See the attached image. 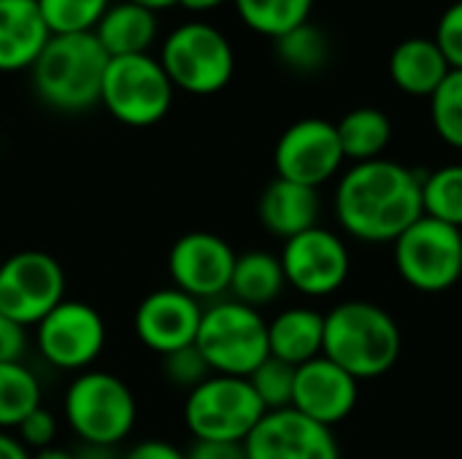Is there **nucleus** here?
I'll use <instances>...</instances> for the list:
<instances>
[{
  "label": "nucleus",
  "instance_id": "obj_36",
  "mask_svg": "<svg viewBox=\"0 0 462 459\" xmlns=\"http://www.w3.org/2000/svg\"><path fill=\"white\" fill-rule=\"evenodd\" d=\"M187 459H246L244 444L230 441H195Z\"/></svg>",
  "mask_w": 462,
  "mask_h": 459
},
{
  "label": "nucleus",
  "instance_id": "obj_8",
  "mask_svg": "<svg viewBox=\"0 0 462 459\" xmlns=\"http://www.w3.org/2000/svg\"><path fill=\"white\" fill-rule=\"evenodd\" d=\"M265 417V406L254 395L249 379L211 373L187 392L184 425L195 441L244 444Z\"/></svg>",
  "mask_w": 462,
  "mask_h": 459
},
{
  "label": "nucleus",
  "instance_id": "obj_23",
  "mask_svg": "<svg viewBox=\"0 0 462 459\" xmlns=\"http://www.w3.org/2000/svg\"><path fill=\"white\" fill-rule=\"evenodd\" d=\"M287 287L282 260L271 252H246L238 254L233 279H230V298L249 306V308H263L271 306L282 298Z\"/></svg>",
  "mask_w": 462,
  "mask_h": 459
},
{
  "label": "nucleus",
  "instance_id": "obj_39",
  "mask_svg": "<svg viewBox=\"0 0 462 459\" xmlns=\"http://www.w3.org/2000/svg\"><path fill=\"white\" fill-rule=\"evenodd\" d=\"M0 459H30V452L22 446V441L14 433L0 430Z\"/></svg>",
  "mask_w": 462,
  "mask_h": 459
},
{
  "label": "nucleus",
  "instance_id": "obj_21",
  "mask_svg": "<svg viewBox=\"0 0 462 459\" xmlns=\"http://www.w3.org/2000/svg\"><path fill=\"white\" fill-rule=\"evenodd\" d=\"M387 70L401 92L430 100V95L441 87V81L449 76L452 68L433 38L414 35L393 49Z\"/></svg>",
  "mask_w": 462,
  "mask_h": 459
},
{
  "label": "nucleus",
  "instance_id": "obj_25",
  "mask_svg": "<svg viewBox=\"0 0 462 459\" xmlns=\"http://www.w3.org/2000/svg\"><path fill=\"white\" fill-rule=\"evenodd\" d=\"M43 400L38 376L24 363H0V430L14 433Z\"/></svg>",
  "mask_w": 462,
  "mask_h": 459
},
{
  "label": "nucleus",
  "instance_id": "obj_7",
  "mask_svg": "<svg viewBox=\"0 0 462 459\" xmlns=\"http://www.w3.org/2000/svg\"><path fill=\"white\" fill-rule=\"evenodd\" d=\"M176 87L162 70L154 54H130L111 57L100 106L125 127H152L168 116L173 108Z\"/></svg>",
  "mask_w": 462,
  "mask_h": 459
},
{
  "label": "nucleus",
  "instance_id": "obj_11",
  "mask_svg": "<svg viewBox=\"0 0 462 459\" xmlns=\"http://www.w3.org/2000/svg\"><path fill=\"white\" fill-rule=\"evenodd\" d=\"M65 271L51 254L16 252L0 262V314L30 330L65 300Z\"/></svg>",
  "mask_w": 462,
  "mask_h": 459
},
{
  "label": "nucleus",
  "instance_id": "obj_2",
  "mask_svg": "<svg viewBox=\"0 0 462 459\" xmlns=\"http://www.w3.org/2000/svg\"><path fill=\"white\" fill-rule=\"evenodd\" d=\"M403 335L387 308L371 300H344L325 314L322 357L357 381L379 379L401 360Z\"/></svg>",
  "mask_w": 462,
  "mask_h": 459
},
{
  "label": "nucleus",
  "instance_id": "obj_30",
  "mask_svg": "<svg viewBox=\"0 0 462 459\" xmlns=\"http://www.w3.org/2000/svg\"><path fill=\"white\" fill-rule=\"evenodd\" d=\"M430 122L447 146L462 151V70H449L441 87L430 95Z\"/></svg>",
  "mask_w": 462,
  "mask_h": 459
},
{
  "label": "nucleus",
  "instance_id": "obj_34",
  "mask_svg": "<svg viewBox=\"0 0 462 459\" xmlns=\"http://www.w3.org/2000/svg\"><path fill=\"white\" fill-rule=\"evenodd\" d=\"M14 436L22 441V446H24L27 452H30V449H35V452L49 449V446H54V438H57V417H54L49 409L38 406V409L14 430Z\"/></svg>",
  "mask_w": 462,
  "mask_h": 459
},
{
  "label": "nucleus",
  "instance_id": "obj_12",
  "mask_svg": "<svg viewBox=\"0 0 462 459\" xmlns=\"http://www.w3.org/2000/svg\"><path fill=\"white\" fill-rule=\"evenodd\" d=\"M279 260L287 287L306 298L336 295L346 284L352 271L346 241L338 233L319 225L284 241Z\"/></svg>",
  "mask_w": 462,
  "mask_h": 459
},
{
  "label": "nucleus",
  "instance_id": "obj_4",
  "mask_svg": "<svg viewBox=\"0 0 462 459\" xmlns=\"http://www.w3.org/2000/svg\"><path fill=\"white\" fill-rule=\"evenodd\" d=\"M62 414L79 444L122 446L135 430L138 403L119 376L89 368L68 384Z\"/></svg>",
  "mask_w": 462,
  "mask_h": 459
},
{
  "label": "nucleus",
  "instance_id": "obj_17",
  "mask_svg": "<svg viewBox=\"0 0 462 459\" xmlns=\"http://www.w3.org/2000/svg\"><path fill=\"white\" fill-rule=\"evenodd\" d=\"M360 400V381L328 357L295 368L292 406L298 414L333 427L349 419Z\"/></svg>",
  "mask_w": 462,
  "mask_h": 459
},
{
  "label": "nucleus",
  "instance_id": "obj_37",
  "mask_svg": "<svg viewBox=\"0 0 462 459\" xmlns=\"http://www.w3.org/2000/svg\"><path fill=\"white\" fill-rule=\"evenodd\" d=\"M122 459H187V452H181L179 446L168 444V441H138L135 446H130Z\"/></svg>",
  "mask_w": 462,
  "mask_h": 459
},
{
  "label": "nucleus",
  "instance_id": "obj_16",
  "mask_svg": "<svg viewBox=\"0 0 462 459\" xmlns=\"http://www.w3.org/2000/svg\"><path fill=\"white\" fill-rule=\"evenodd\" d=\"M200 319H203V303H198L195 298L184 295L176 287H162L149 292L138 303L133 327L138 341L149 352L168 357L195 344Z\"/></svg>",
  "mask_w": 462,
  "mask_h": 459
},
{
  "label": "nucleus",
  "instance_id": "obj_1",
  "mask_svg": "<svg viewBox=\"0 0 462 459\" xmlns=\"http://www.w3.org/2000/svg\"><path fill=\"white\" fill-rule=\"evenodd\" d=\"M422 176L379 157L346 168L336 184V219L360 243H395L422 216Z\"/></svg>",
  "mask_w": 462,
  "mask_h": 459
},
{
  "label": "nucleus",
  "instance_id": "obj_6",
  "mask_svg": "<svg viewBox=\"0 0 462 459\" xmlns=\"http://www.w3.org/2000/svg\"><path fill=\"white\" fill-rule=\"evenodd\" d=\"M171 84L187 95H217L236 73V51L230 38L211 22H181L173 27L157 54Z\"/></svg>",
  "mask_w": 462,
  "mask_h": 459
},
{
  "label": "nucleus",
  "instance_id": "obj_5",
  "mask_svg": "<svg viewBox=\"0 0 462 459\" xmlns=\"http://www.w3.org/2000/svg\"><path fill=\"white\" fill-rule=\"evenodd\" d=\"M195 346L211 373L249 379L271 357L268 322L257 308L222 298L203 308Z\"/></svg>",
  "mask_w": 462,
  "mask_h": 459
},
{
  "label": "nucleus",
  "instance_id": "obj_27",
  "mask_svg": "<svg viewBox=\"0 0 462 459\" xmlns=\"http://www.w3.org/2000/svg\"><path fill=\"white\" fill-rule=\"evenodd\" d=\"M422 214L462 230V165H441L422 176Z\"/></svg>",
  "mask_w": 462,
  "mask_h": 459
},
{
  "label": "nucleus",
  "instance_id": "obj_29",
  "mask_svg": "<svg viewBox=\"0 0 462 459\" xmlns=\"http://www.w3.org/2000/svg\"><path fill=\"white\" fill-rule=\"evenodd\" d=\"M51 35L92 32L111 0H35Z\"/></svg>",
  "mask_w": 462,
  "mask_h": 459
},
{
  "label": "nucleus",
  "instance_id": "obj_14",
  "mask_svg": "<svg viewBox=\"0 0 462 459\" xmlns=\"http://www.w3.org/2000/svg\"><path fill=\"white\" fill-rule=\"evenodd\" d=\"M238 254L233 246L214 233L198 230L181 235L168 252V273L176 289L203 300H222L230 292V279Z\"/></svg>",
  "mask_w": 462,
  "mask_h": 459
},
{
  "label": "nucleus",
  "instance_id": "obj_38",
  "mask_svg": "<svg viewBox=\"0 0 462 459\" xmlns=\"http://www.w3.org/2000/svg\"><path fill=\"white\" fill-rule=\"evenodd\" d=\"M76 459H122L119 446H97V444H79L73 452Z\"/></svg>",
  "mask_w": 462,
  "mask_h": 459
},
{
  "label": "nucleus",
  "instance_id": "obj_13",
  "mask_svg": "<svg viewBox=\"0 0 462 459\" xmlns=\"http://www.w3.org/2000/svg\"><path fill=\"white\" fill-rule=\"evenodd\" d=\"M346 157L338 141V130L333 122L309 116L290 124L273 149V168L279 179L319 189L330 179H336L344 168Z\"/></svg>",
  "mask_w": 462,
  "mask_h": 459
},
{
  "label": "nucleus",
  "instance_id": "obj_35",
  "mask_svg": "<svg viewBox=\"0 0 462 459\" xmlns=\"http://www.w3.org/2000/svg\"><path fill=\"white\" fill-rule=\"evenodd\" d=\"M27 352H30L27 327L0 314V363H24Z\"/></svg>",
  "mask_w": 462,
  "mask_h": 459
},
{
  "label": "nucleus",
  "instance_id": "obj_32",
  "mask_svg": "<svg viewBox=\"0 0 462 459\" xmlns=\"http://www.w3.org/2000/svg\"><path fill=\"white\" fill-rule=\"evenodd\" d=\"M162 373H165L168 384L189 392L211 376V368L203 360V354L198 352V346L192 344L187 349H179V352L162 357Z\"/></svg>",
  "mask_w": 462,
  "mask_h": 459
},
{
  "label": "nucleus",
  "instance_id": "obj_22",
  "mask_svg": "<svg viewBox=\"0 0 462 459\" xmlns=\"http://www.w3.org/2000/svg\"><path fill=\"white\" fill-rule=\"evenodd\" d=\"M92 35L97 38L108 57L152 54V46L157 43L160 35V22L154 11L122 0L108 5Z\"/></svg>",
  "mask_w": 462,
  "mask_h": 459
},
{
  "label": "nucleus",
  "instance_id": "obj_18",
  "mask_svg": "<svg viewBox=\"0 0 462 459\" xmlns=\"http://www.w3.org/2000/svg\"><path fill=\"white\" fill-rule=\"evenodd\" d=\"M49 38L35 0H0V73L30 70Z\"/></svg>",
  "mask_w": 462,
  "mask_h": 459
},
{
  "label": "nucleus",
  "instance_id": "obj_28",
  "mask_svg": "<svg viewBox=\"0 0 462 459\" xmlns=\"http://www.w3.org/2000/svg\"><path fill=\"white\" fill-rule=\"evenodd\" d=\"M276 43V54L282 60V65H287L290 70L295 73H319L330 57V43H328V35L306 22L290 32H284L282 38L273 41Z\"/></svg>",
  "mask_w": 462,
  "mask_h": 459
},
{
  "label": "nucleus",
  "instance_id": "obj_31",
  "mask_svg": "<svg viewBox=\"0 0 462 459\" xmlns=\"http://www.w3.org/2000/svg\"><path fill=\"white\" fill-rule=\"evenodd\" d=\"M249 384L254 390V395L260 398V403L265 406V411H282L292 406V390H295V368L268 357L252 376Z\"/></svg>",
  "mask_w": 462,
  "mask_h": 459
},
{
  "label": "nucleus",
  "instance_id": "obj_19",
  "mask_svg": "<svg viewBox=\"0 0 462 459\" xmlns=\"http://www.w3.org/2000/svg\"><path fill=\"white\" fill-rule=\"evenodd\" d=\"M257 214L263 227L282 238L290 241L311 227H317L319 219V192L287 179H273L257 203Z\"/></svg>",
  "mask_w": 462,
  "mask_h": 459
},
{
  "label": "nucleus",
  "instance_id": "obj_20",
  "mask_svg": "<svg viewBox=\"0 0 462 459\" xmlns=\"http://www.w3.org/2000/svg\"><path fill=\"white\" fill-rule=\"evenodd\" d=\"M325 344V314L309 306H292L279 311L268 322V352L271 357L300 368L322 357Z\"/></svg>",
  "mask_w": 462,
  "mask_h": 459
},
{
  "label": "nucleus",
  "instance_id": "obj_40",
  "mask_svg": "<svg viewBox=\"0 0 462 459\" xmlns=\"http://www.w3.org/2000/svg\"><path fill=\"white\" fill-rule=\"evenodd\" d=\"M227 0H179L181 8L187 11H195V14H206V11H214L219 5H225Z\"/></svg>",
  "mask_w": 462,
  "mask_h": 459
},
{
  "label": "nucleus",
  "instance_id": "obj_41",
  "mask_svg": "<svg viewBox=\"0 0 462 459\" xmlns=\"http://www.w3.org/2000/svg\"><path fill=\"white\" fill-rule=\"evenodd\" d=\"M127 3H135V5L149 8V11H154V14H160V11H168V8L179 5V0H127Z\"/></svg>",
  "mask_w": 462,
  "mask_h": 459
},
{
  "label": "nucleus",
  "instance_id": "obj_10",
  "mask_svg": "<svg viewBox=\"0 0 462 459\" xmlns=\"http://www.w3.org/2000/svg\"><path fill=\"white\" fill-rule=\"evenodd\" d=\"M35 349L46 365L65 373H84L106 349V322L84 300H62L35 327Z\"/></svg>",
  "mask_w": 462,
  "mask_h": 459
},
{
  "label": "nucleus",
  "instance_id": "obj_42",
  "mask_svg": "<svg viewBox=\"0 0 462 459\" xmlns=\"http://www.w3.org/2000/svg\"><path fill=\"white\" fill-rule=\"evenodd\" d=\"M30 459H76V457H73V452H68V449L49 446V449H41V452L30 454Z\"/></svg>",
  "mask_w": 462,
  "mask_h": 459
},
{
  "label": "nucleus",
  "instance_id": "obj_24",
  "mask_svg": "<svg viewBox=\"0 0 462 459\" xmlns=\"http://www.w3.org/2000/svg\"><path fill=\"white\" fill-rule=\"evenodd\" d=\"M336 130H338L344 157L352 160V165L379 160L393 138L390 116L371 106L352 108L349 114H344L341 122L336 124Z\"/></svg>",
  "mask_w": 462,
  "mask_h": 459
},
{
  "label": "nucleus",
  "instance_id": "obj_9",
  "mask_svg": "<svg viewBox=\"0 0 462 459\" xmlns=\"http://www.w3.org/2000/svg\"><path fill=\"white\" fill-rule=\"evenodd\" d=\"M401 279L425 295L452 289L462 279V230L430 216H420L395 243Z\"/></svg>",
  "mask_w": 462,
  "mask_h": 459
},
{
  "label": "nucleus",
  "instance_id": "obj_15",
  "mask_svg": "<svg viewBox=\"0 0 462 459\" xmlns=\"http://www.w3.org/2000/svg\"><path fill=\"white\" fill-rule=\"evenodd\" d=\"M246 459H341L333 427H325L295 409L265 411L244 441Z\"/></svg>",
  "mask_w": 462,
  "mask_h": 459
},
{
  "label": "nucleus",
  "instance_id": "obj_26",
  "mask_svg": "<svg viewBox=\"0 0 462 459\" xmlns=\"http://www.w3.org/2000/svg\"><path fill=\"white\" fill-rule=\"evenodd\" d=\"M233 5L249 30L276 41L309 22L314 0H233Z\"/></svg>",
  "mask_w": 462,
  "mask_h": 459
},
{
  "label": "nucleus",
  "instance_id": "obj_3",
  "mask_svg": "<svg viewBox=\"0 0 462 459\" xmlns=\"http://www.w3.org/2000/svg\"><path fill=\"white\" fill-rule=\"evenodd\" d=\"M108 54L92 32L51 35L30 68L35 97L60 114H81L100 106Z\"/></svg>",
  "mask_w": 462,
  "mask_h": 459
},
{
  "label": "nucleus",
  "instance_id": "obj_43",
  "mask_svg": "<svg viewBox=\"0 0 462 459\" xmlns=\"http://www.w3.org/2000/svg\"><path fill=\"white\" fill-rule=\"evenodd\" d=\"M0 262H3V260H0Z\"/></svg>",
  "mask_w": 462,
  "mask_h": 459
},
{
  "label": "nucleus",
  "instance_id": "obj_33",
  "mask_svg": "<svg viewBox=\"0 0 462 459\" xmlns=\"http://www.w3.org/2000/svg\"><path fill=\"white\" fill-rule=\"evenodd\" d=\"M433 41H436L439 49L444 51L449 68H452V70H462V0L452 3V5L441 14V19H439V24H436Z\"/></svg>",
  "mask_w": 462,
  "mask_h": 459
}]
</instances>
